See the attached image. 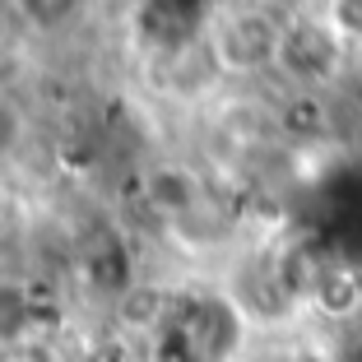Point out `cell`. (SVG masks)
Masks as SVG:
<instances>
[{
    "label": "cell",
    "instance_id": "obj_1",
    "mask_svg": "<svg viewBox=\"0 0 362 362\" xmlns=\"http://www.w3.org/2000/svg\"><path fill=\"white\" fill-rule=\"evenodd\" d=\"M279 37H284V23L260 5L218 10L209 19V28H204V47H209L214 65L223 70V79H251V75L274 70Z\"/></svg>",
    "mask_w": 362,
    "mask_h": 362
},
{
    "label": "cell",
    "instance_id": "obj_2",
    "mask_svg": "<svg viewBox=\"0 0 362 362\" xmlns=\"http://www.w3.org/2000/svg\"><path fill=\"white\" fill-rule=\"evenodd\" d=\"M344 65H349V42H344L325 19H293V23H284L274 70L293 88L320 93L325 84H334V79L344 75Z\"/></svg>",
    "mask_w": 362,
    "mask_h": 362
},
{
    "label": "cell",
    "instance_id": "obj_3",
    "mask_svg": "<svg viewBox=\"0 0 362 362\" xmlns=\"http://www.w3.org/2000/svg\"><path fill=\"white\" fill-rule=\"evenodd\" d=\"M139 195H144V204H149L153 218L168 223V233L177 223H186L200 204H209V186H204V177L191 168V163H177V158L149 163L144 177H139Z\"/></svg>",
    "mask_w": 362,
    "mask_h": 362
},
{
    "label": "cell",
    "instance_id": "obj_4",
    "mask_svg": "<svg viewBox=\"0 0 362 362\" xmlns=\"http://www.w3.org/2000/svg\"><path fill=\"white\" fill-rule=\"evenodd\" d=\"M181 302L172 288L149 284V279H130L112 298V320H117V334L121 339H163V334L177 325L181 316Z\"/></svg>",
    "mask_w": 362,
    "mask_h": 362
},
{
    "label": "cell",
    "instance_id": "obj_5",
    "mask_svg": "<svg viewBox=\"0 0 362 362\" xmlns=\"http://www.w3.org/2000/svg\"><path fill=\"white\" fill-rule=\"evenodd\" d=\"M307 302L320 311V316L339 320V325L358 320L362 316V269L344 265V260H325V269L316 274Z\"/></svg>",
    "mask_w": 362,
    "mask_h": 362
},
{
    "label": "cell",
    "instance_id": "obj_6",
    "mask_svg": "<svg viewBox=\"0 0 362 362\" xmlns=\"http://www.w3.org/2000/svg\"><path fill=\"white\" fill-rule=\"evenodd\" d=\"M279 130L293 135V139H320V135H330V107H325V98L311 93V88H298V93L279 107Z\"/></svg>",
    "mask_w": 362,
    "mask_h": 362
},
{
    "label": "cell",
    "instance_id": "obj_7",
    "mask_svg": "<svg viewBox=\"0 0 362 362\" xmlns=\"http://www.w3.org/2000/svg\"><path fill=\"white\" fill-rule=\"evenodd\" d=\"M325 23H330L349 47L362 42V0H330V5H325Z\"/></svg>",
    "mask_w": 362,
    "mask_h": 362
},
{
    "label": "cell",
    "instance_id": "obj_8",
    "mask_svg": "<svg viewBox=\"0 0 362 362\" xmlns=\"http://www.w3.org/2000/svg\"><path fill=\"white\" fill-rule=\"evenodd\" d=\"M23 112H19V103H0V163H10L14 153H19V144H23Z\"/></svg>",
    "mask_w": 362,
    "mask_h": 362
},
{
    "label": "cell",
    "instance_id": "obj_9",
    "mask_svg": "<svg viewBox=\"0 0 362 362\" xmlns=\"http://www.w3.org/2000/svg\"><path fill=\"white\" fill-rule=\"evenodd\" d=\"M19 10L28 14L37 28H52V23H61V19L75 14V0H19Z\"/></svg>",
    "mask_w": 362,
    "mask_h": 362
},
{
    "label": "cell",
    "instance_id": "obj_10",
    "mask_svg": "<svg viewBox=\"0 0 362 362\" xmlns=\"http://www.w3.org/2000/svg\"><path fill=\"white\" fill-rule=\"evenodd\" d=\"M330 362H362V316L349 320V330H344V339L334 344V358Z\"/></svg>",
    "mask_w": 362,
    "mask_h": 362
},
{
    "label": "cell",
    "instance_id": "obj_11",
    "mask_svg": "<svg viewBox=\"0 0 362 362\" xmlns=\"http://www.w3.org/2000/svg\"><path fill=\"white\" fill-rule=\"evenodd\" d=\"M14 98V61L0 52V103H10Z\"/></svg>",
    "mask_w": 362,
    "mask_h": 362
},
{
    "label": "cell",
    "instance_id": "obj_12",
    "mask_svg": "<svg viewBox=\"0 0 362 362\" xmlns=\"http://www.w3.org/2000/svg\"><path fill=\"white\" fill-rule=\"evenodd\" d=\"M284 362H330L325 353H316V349H298V353H288Z\"/></svg>",
    "mask_w": 362,
    "mask_h": 362
},
{
    "label": "cell",
    "instance_id": "obj_13",
    "mask_svg": "<svg viewBox=\"0 0 362 362\" xmlns=\"http://www.w3.org/2000/svg\"><path fill=\"white\" fill-rule=\"evenodd\" d=\"M0 362H19V339H5L0 334Z\"/></svg>",
    "mask_w": 362,
    "mask_h": 362
},
{
    "label": "cell",
    "instance_id": "obj_14",
    "mask_svg": "<svg viewBox=\"0 0 362 362\" xmlns=\"http://www.w3.org/2000/svg\"><path fill=\"white\" fill-rule=\"evenodd\" d=\"M349 65L362 75V42H353V47H349Z\"/></svg>",
    "mask_w": 362,
    "mask_h": 362
}]
</instances>
